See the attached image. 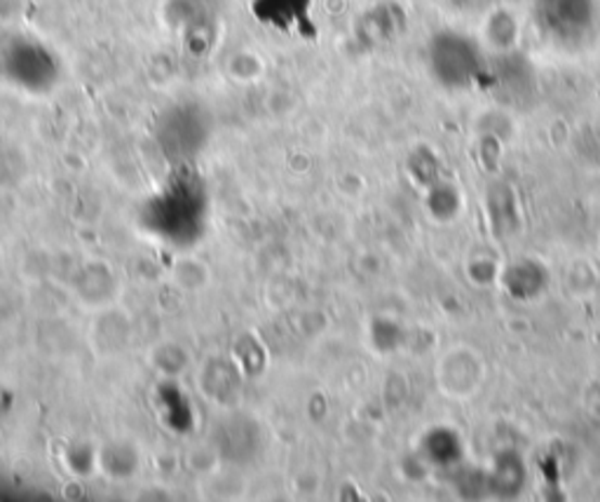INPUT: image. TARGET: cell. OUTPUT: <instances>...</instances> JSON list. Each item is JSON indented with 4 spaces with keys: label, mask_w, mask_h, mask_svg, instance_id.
I'll return each instance as SVG.
<instances>
[{
    "label": "cell",
    "mask_w": 600,
    "mask_h": 502,
    "mask_svg": "<svg viewBox=\"0 0 600 502\" xmlns=\"http://www.w3.org/2000/svg\"><path fill=\"white\" fill-rule=\"evenodd\" d=\"M212 116L197 102L174 104L157 120V143L174 165H190L207 146Z\"/></svg>",
    "instance_id": "obj_3"
},
{
    "label": "cell",
    "mask_w": 600,
    "mask_h": 502,
    "mask_svg": "<svg viewBox=\"0 0 600 502\" xmlns=\"http://www.w3.org/2000/svg\"><path fill=\"white\" fill-rule=\"evenodd\" d=\"M315 0H252L254 17L275 31L307 34Z\"/></svg>",
    "instance_id": "obj_4"
},
{
    "label": "cell",
    "mask_w": 600,
    "mask_h": 502,
    "mask_svg": "<svg viewBox=\"0 0 600 502\" xmlns=\"http://www.w3.org/2000/svg\"><path fill=\"white\" fill-rule=\"evenodd\" d=\"M141 221L149 233L169 242L174 247H190L207 233L209 197L204 181L190 165H177L141 211Z\"/></svg>",
    "instance_id": "obj_1"
},
{
    "label": "cell",
    "mask_w": 600,
    "mask_h": 502,
    "mask_svg": "<svg viewBox=\"0 0 600 502\" xmlns=\"http://www.w3.org/2000/svg\"><path fill=\"white\" fill-rule=\"evenodd\" d=\"M0 78L28 94H48L62 78V64L46 42L24 34L0 40Z\"/></svg>",
    "instance_id": "obj_2"
}]
</instances>
